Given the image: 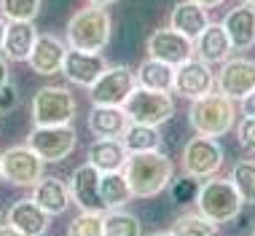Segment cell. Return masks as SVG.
Returning a JSON list of instances; mask_svg holds the SVG:
<instances>
[{"label":"cell","mask_w":255,"mask_h":236,"mask_svg":"<svg viewBox=\"0 0 255 236\" xmlns=\"http://www.w3.org/2000/svg\"><path fill=\"white\" fill-rule=\"evenodd\" d=\"M196 193H199V185L194 177H180V180H172L169 183V196L175 204H191L196 201Z\"/></svg>","instance_id":"33"},{"label":"cell","mask_w":255,"mask_h":236,"mask_svg":"<svg viewBox=\"0 0 255 236\" xmlns=\"http://www.w3.org/2000/svg\"><path fill=\"white\" fill-rule=\"evenodd\" d=\"M43 0H0V16L5 22H35Z\"/></svg>","instance_id":"31"},{"label":"cell","mask_w":255,"mask_h":236,"mask_svg":"<svg viewBox=\"0 0 255 236\" xmlns=\"http://www.w3.org/2000/svg\"><path fill=\"white\" fill-rule=\"evenodd\" d=\"M220 24L229 32L234 51H250L255 46V8L253 5H245V3L234 5Z\"/></svg>","instance_id":"21"},{"label":"cell","mask_w":255,"mask_h":236,"mask_svg":"<svg viewBox=\"0 0 255 236\" xmlns=\"http://www.w3.org/2000/svg\"><path fill=\"white\" fill-rule=\"evenodd\" d=\"M40 32L35 30L32 22H8V30H5V40H3V57L8 62H27L35 48Z\"/></svg>","instance_id":"23"},{"label":"cell","mask_w":255,"mask_h":236,"mask_svg":"<svg viewBox=\"0 0 255 236\" xmlns=\"http://www.w3.org/2000/svg\"><path fill=\"white\" fill-rule=\"evenodd\" d=\"M237 102L223 97L220 92H210L191 102L188 126L202 137H223L237 126Z\"/></svg>","instance_id":"3"},{"label":"cell","mask_w":255,"mask_h":236,"mask_svg":"<svg viewBox=\"0 0 255 236\" xmlns=\"http://www.w3.org/2000/svg\"><path fill=\"white\" fill-rule=\"evenodd\" d=\"M108 67L110 65L102 54H89V51H78V48H67L65 65H62V75L70 83H75V86L89 89Z\"/></svg>","instance_id":"15"},{"label":"cell","mask_w":255,"mask_h":236,"mask_svg":"<svg viewBox=\"0 0 255 236\" xmlns=\"http://www.w3.org/2000/svg\"><path fill=\"white\" fill-rule=\"evenodd\" d=\"M43 166L46 161L30 145H13L0 153V175L8 185H16V188H32L43 177Z\"/></svg>","instance_id":"8"},{"label":"cell","mask_w":255,"mask_h":236,"mask_svg":"<svg viewBox=\"0 0 255 236\" xmlns=\"http://www.w3.org/2000/svg\"><path fill=\"white\" fill-rule=\"evenodd\" d=\"M134 78H137V86H142V89L172 92V86H175V67L167 65V62H158L153 57H148L140 62Z\"/></svg>","instance_id":"25"},{"label":"cell","mask_w":255,"mask_h":236,"mask_svg":"<svg viewBox=\"0 0 255 236\" xmlns=\"http://www.w3.org/2000/svg\"><path fill=\"white\" fill-rule=\"evenodd\" d=\"M148 236H172L169 231H153V234H148Z\"/></svg>","instance_id":"42"},{"label":"cell","mask_w":255,"mask_h":236,"mask_svg":"<svg viewBox=\"0 0 255 236\" xmlns=\"http://www.w3.org/2000/svg\"><path fill=\"white\" fill-rule=\"evenodd\" d=\"M127 148L121 140H94L86 148V161L105 175V172H121L127 166Z\"/></svg>","instance_id":"24"},{"label":"cell","mask_w":255,"mask_h":236,"mask_svg":"<svg viewBox=\"0 0 255 236\" xmlns=\"http://www.w3.org/2000/svg\"><path fill=\"white\" fill-rule=\"evenodd\" d=\"M194 51L207 65H223L226 59H231L234 46H231V38L226 32V27L218 22H210L207 30L194 40Z\"/></svg>","instance_id":"20"},{"label":"cell","mask_w":255,"mask_h":236,"mask_svg":"<svg viewBox=\"0 0 255 236\" xmlns=\"http://www.w3.org/2000/svg\"><path fill=\"white\" fill-rule=\"evenodd\" d=\"M124 175L129 180L134 199H153L169 188L175 180V161L161 153V150H148V153H129Z\"/></svg>","instance_id":"1"},{"label":"cell","mask_w":255,"mask_h":236,"mask_svg":"<svg viewBox=\"0 0 255 236\" xmlns=\"http://www.w3.org/2000/svg\"><path fill=\"white\" fill-rule=\"evenodd\" d=\"M113 35V19L102 5H84L67 19L65 27V43L78 51L102 54Z\"/></svg>","instance_id":"2"},{"label":"cell","mask_w":255,"mask_h":236,"mask_svg":"<svg viewBox=\"0 0 255 236\" xmlns=\"http://www.w3.org/2000/svg\"><path fill=\"white\" fill-rule=\"evenodd\" d=\"M207 11L210 8L194 3V0H180V3H175V8L169 13V27L183 32L185 38L196 40L207 30V24H210V13Z\"/></svg>","instance_id":"22"},{"label":"cell","mask_w":255,"mask_h":236,"mask_svg":"<svg viewBox=\"0 0 255 236\" xmlns=\"http://www.w3.org/2000/svg\"><path fill=\"white\" fill-rule=\"evenodd\" d=\"M19 105V89L13 86V83H3L0 86V113H8V110H13Z\"/></svg>","instance_id":"35"},{"label":"cell","mask_w":255,"mask_h":236,"mask_svg":"<svg viewBox=\"0 0 255 236\" xmlns=\"http://www.w3.org/2000/svg\"><path fill=\"white\" fill-rule=\"evenodd\" d=\"M194 3H199V5H204V8H218V5H223L226 0H194Z\"/></svg>","instance_id":"38"},{"label":"cell","mask_w":255,"mask_h":236,"mask_svg":"<svg viewBox=\"0 0 255 236\" xmlns=\"http://www.w3.org/2000/svg\"><path fill=\"white\" fill-rule=\"evenodd\" d=\"M32 201L40 207V210H46L51 215V218H57L70 207V183H65L62 177L57 175H43L38 180L35 185H32Z\"/></svg>","instance_id":"19"},{"label":"cell","mask_w":255,"mask_h":236,"mask_svg":"<svg viewBox=\"0 0 255 236\" xmlns=\"http://www.w3.org/2000/svg\"><path fill=\"white\" fill-rule=\"evenodd\" d=\"M105 236H142V226L132 212L108 210L105 212Z\"/></svg>","instance_id":"30"},{"label":"cell","mask_w":255,"mask_h":236,"mask_svg":"<svg viewBox=\"0 0 255 236\" xmlns=\"http://www.w3.org/2000/svg\"><path fill=\"white\" fill-rule=\"evenodd\" d=\"M253 236H255V231H253Z\"/></svg>","instance_id":"46"},{"label":"cell","mask_w":255,"mask_h":236,"mask_svg":"<svg viewBox=\"0 0 255 236\" xmlns=\"http://www.w3.org/2000/svg\"><path fill=\"white\" fill-rule=\"evenodd\" d=\"M67 236H105V212H81L70 220Z\"/></svg>","instance_id":"32"},{"label":"cell","mask_w":255,"mask_h":236,"mask_svg":"<svg viewBox=\"0 0 255 236\" xmlns=\"http://www.w3.org/2000/svg\"><path fill=\"white\" fill-rule=\"evenodd\" d=\"M242 3H245V5H253V8H255V0H242Z\"/></svg>","instance_id":"43"},{"label":"cell","mask_w":255,"mask_h":236,"mask_svg":"<svg viewBox=\"0 0 255 236\" xmlns=\"http://www.w3.org/2000/svg\"><path fill=\"white\" fill-rule=\"evenodd\" d=\"M239 113H242L245 118H255V92L247 94L242 102H239Z\"/></svg>","instance_id":"36"},{"label":"cell","mask_w":255,"mask_h":236,"mask_svg":"<svg viewBox=\"0 0 255 236\" xmlns=\"http://www.w3.org/2000/svg\"><path fill=\"white\" fill-rule=\"evenodd\" d=\"M11 81V70H8V59L3 57V54H0V86H3V83H8Z\"/></svg>","instance_id":"37"},{"label":"cell","mask_w":255,"mask_h":236,"mask_svg":"<svg viewBox=\"0 0 255 236\" xmlns=\"http://www.w3.org/2000/svg\"><path fill=\"white\" fill-rule=\"evenodd\" d=\"M148 57H153L158 62H167V65L177 67L183 62L194 59L196 51H194V40L185 38L183 32L172 30V27H158L148 35Z\"/></svg>","instance_id":"12"},{"label":"cell","mask_w":255,"mask_h":236,"mask_svg":"<svg viewBox=\"0 0 255 236\" xmlns=\"http://www.w3.org/2000/svg\"><path fill=\"white\" fill-rule=\"evenodd\" d=\"M0 236H22V234H19L13 226H8V223H5V226H0Z\"/></svg>","instance_id":"39"},{"label":"cell","mask_w":255,"mask_h":236,"mask_svg":"<svg viewBox=\"0 0 255 236\" xmlns=\"http://www.w3.org/2000/svg\"><path fill=\"white\" fill-rule=\"evenodd\" d=\"M49 220H51V215L46 210H40L32 201V196L13 201L8 215H5V223L13 226L22 236H43L49 231Z\"/></svg>","instance_id":"17"},{"label":"cell","mask_w":255,"mask_h":236,"mask_svg":"<svg viewBox=\"0 0 255 236\" xmlns=\"http://www.w3.org/2000/svg\"><path fill=\"white\" fill-rule=\"evenodd\" d=\"M180 169L185 177L194 180H210L223 169V148L215 137H191L183 145L180 153Z\"/></svg>","instance_id":"7"},{"label":"cell","mask_w":255,"mask_h":236,"mask_svg":"<svg viewBox=\"0 0 255 236\" xmlns=\"http://www.w3.org/2000/svg\"><path fill=\"white\" fill-rule=\"evenodd\" d=\"M127 153H148V150H158L164 142L158 126H145V123H129L121 137Z\"/></svg>","instance_id":"27"},{"label":"cell","mask_w":255,"mask_h":236,"mask_svg":"<svg viewBox=\"0 0 255 236\" xmlns=\"http://www.w3.org/2000/svg\"><path fill=\"white\" fill-rule=\"evenodd\" d=\"M172 236H220V226L204 218L202 212H185L172 220L169 226Z\"/></svg>","instance_id":"28"},{"label":"cell","mask_w":255,"mask_h":236,"mask_svg":"<svg viewBox=\"0 0 255 236\" xmlns=\"http://www.w3.org/2000/svg\"><path fill=\"white\" fill-rule=\"evenodd\" d=\"M212 89H215L212 65H207V62H202L199 57L175 67V86H172V92L177 97H185L188 102H194L199 97L210 94Z\"/></svg>","instance_id":"13"},{"label":"cell","mask_w":255,"mask_h":236,"mask_svg":"<svg viewBox=\"0 0 255 236\" xmlns=\"http://www.w3.org/2000/svg\"><path fill=\"white\" fill-rule=\"evenodd\" d=\"M30 110L35 126H65V123H73L78 102L67 86H43L32 97Z\"/></svg>","instance_id":"5"},{"label":"cell","mask_w":255,"mask_h":236,"mask_svg":"<svg viewBox=\"0 0 255 236\" xmlns=\"http://www.w3.org/2000/svg\"><path fill=\"white\" fill-rule=\"evenodd\" d=\"M0 226H3V210H0Z\"/></svg>","instance_id":"44"},{"label":"cell","mask_w":255,"mask_h":236,"mask_svg":"<svg viewBox=\"0 0 255 236\" xmlns=\"http://www.w3.org/2000/svg\"><path fill=\"white\" fill-rule=\"evenodd\" d=\"M231 183L237 185V191H239V196H242L245 207H255V161L245 158V161L234 164Z\"/></svg>","instance_id":"29"},{"label":"cell","mask_w":255,"mask_h":236,"mask_svg":"<svg viewBox=\"0 0 255 236\" xmlns=\"http://www.w3.org/2000/svg\"><path fill=\"white\" fill-rule=\"evenodd\" d=\"M124 110L132 123L164 126L175 116V100H172V92H153V89L137 86L129 94V100L124 102Z\"/></svg>","instance_id":"6"},{"label":"cell","mask_w":255,"mask_h":236,"mask_svg":"<svg viewBox=\"0 0 255 236\" xmlns=\"http://www.w3.org/2000/svg\"><path fill=\"white\" fill-rule=\"evenodd\" d=\"M100 193L102 201H105V210H124L134 199L124 172H105L100 180Z\"/></svg>","instance_id":"26"},{"label":"cell","mask_w":255,"mask_h":236,"mask_svg":"<svg viewBox=\"0 0 255 236\" xmlns=\"http://www.w3.org/2000/svg\"><path fill=\"white\" fill-rule=\"evenodd\" d=\"M0 180H3V175H0Z\"/></svg>","instance_id":"45"},{"label":"cell","mask_w":255,"mask_h":236,"mask_svg":"<svg viewBox=\"0 0 255 236\" xmlns=\"http://www.w3.org/2000/svg\"><path fill=\"white\" fill-rule=\"evenodd\" d=\"M196 207L204 218H210L212 223L218 226H226V223H234L242 212L245 201L239 196L237 185L231 183V177H210L199 185V193H196Z\"/></svg>","instance_id":"4"},{"label":"cell","mask_w":255,"mask_h":236,"mask_svg":"<svg viewBox=\"0 0 255 236\" xmlns=\"http://www.w3.org/2000/svg\"><path fill=\"white\" fill-rule=\"evenodd\" d=\"M100 180L102 172L89 161L75 166V172L70 175V199L81 212H108L100 193Z\"/></svg>","instance_id":"14"},{"label":"cell","mask_w":255,"mask_h":236,"mask_svg":"<svg viewBox=\"0 0 255 236\" xmlns=\"http://www.w3.org/2000/svg\"><path fill=\"white\" fill-rule=\"evenodd\" d=\"M5 30H8V22L0 16V51H3V40H5Z\"/></svg>","instance_id":"40"},{"label":"cell","mask_w":255,"mask_h":236,"mask_svg":"<svg viewBox=\"0 0 255 236\" xmlns=\"http://www.w3.org/2000/svg\"><path fill=\"white\" fill-rule=\"evenodd\" d=\"M27 145L46 164H62L78 145V131H75L73 123H65V126H32V131L27 134Z\"/></svg>","instance_id":"9"},{"label":"cell","mask_w":255,"mask_h":236,"mask_svg":"<svg viewBox=\"0 0 255 236\" xmlns=\"http://www.w3.org/2000/svg\"><path fill=\"white\" fill-rule=\"evenodd\" d=\"M215 89L234 102H242L247 94L255 92V62L245 57H231L220 65L215 75Z\"/></svg>","instance_id":"11"},{"label":"cell","mask_w":255,"mask_h":236,"mask_svg":"<svg viewBox=\"0 0 255 236\" xmlns=\"http://www.w3.org/2000/svg\"><path fill=\"white\" fill-rule=\"evenodd\" d=\"M89 5H102V8H108V5H113V3H119V0H86Z\"/></svg>","instance_id":"41"},{"label":"cell","mask_w":255,"mask_h":236,"mask_svg":"<svg viewBox=\"0 0 255 236\" xmlns=\"http://www.w3.org/2000/svg\"><path fill=\"white\" fill-rule=\"evenodd\" d=\"M237 142L247 153H255V118H242L237 123Z\"/></svg>","instance_id":"34"},{"label":"cell","mask_w":255,"mask_h":236,"mask_svg":"<svg viewBox=\"0 0 255 236\" xmlns=\"http://www.w3.org/2000/svg\"><path fill=\"white\" fill-rule=\"evenodd\" d=\"M137 89V78L127 65H110L97 81L89 86V100L92 105H113V108H124V102L129 100Z\"/></svg>","instance_id":"10"},{"label":"cell","mask_w":255,"mask_h":236,"mask_svg":"<svg viewBox=\"0 0 255 236\" xmlns=\"http://www.w3.org/2000/svg\"><path fill=\"white\" fill-rule=\"evenodd\" d=\"M67 46L62 38L51 35V32H40L38 40H35V48L30 54V67L32 73L38 75H59L62 73V65H65V57H67Z\"/></svg>","instance_id":"16"},{"label":"cell","mask_w":255,"mask_h":236,"mask_svg":"<svg viewBox=\"0 0 255 236\" xmlns=\"http://www.w3.org/2000/svg\"><path fill=\"white\" fill-rule=\"evenodd\" d=\"M129 116L124 108H113V105H92L89 110V121L86 126L97 140H121L124 131L129 126Z\"/></svg>","instance_id":"18"}]
</instances>
